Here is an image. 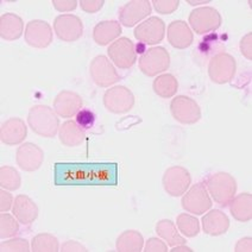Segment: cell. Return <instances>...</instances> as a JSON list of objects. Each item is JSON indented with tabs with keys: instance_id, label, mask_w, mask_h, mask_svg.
<instances>
[{
	"instance_id": "1",
	"label": "cell",
	"mask_w": 252,
	"mask_h": 252,
	"mask_svg": "<svg viewBox=\"0 0 252 252\" xmlns=\"http://www.w3.org/2000/svg\"><path fill=\"white\" fill-rule=\"evenodd\" d=\"M56 186H116L118 165L116 163H56Z\"/></svg>"
},
{
	"instance_id": "2",
	"label": "cell",
	"mask_w": 252,
	"mask_h": 252,
	"mask_svg": "<svg viewBox=\"0 0 252 252\" xmlns=\"http://www.w3.org/2000/svg\"><path fill=\"white\" fill-rule=\"evenodd\" d=\"M29 126L33 132L45 138H54L60 130V120L49 106L36 105L28 114Z\"/></svg>"
},
{
	"instance_id": "3",
	"label": "cell",
	"mask_w": 252,
	"mask_h": 252,
	"mask_svg": "<svg viewBox=\"0 0 252 252\" xmlns=\"http://www.w3.org/2000/svg\"><path fill=\"white\" fill-rule=\"evenodd\" d=\"M208 193L218 205L227 206L236 196L237 182L231 174L216 173L205 180Z\"/></svg>"
},
{
	"instance_id": "4",
	"label": "cell",
	"mask_w": 252,
	"mask_h": 252,
	"mask_svg": "<svg viewBox=\"0 0 252 252\" xmlns=\"http://www.w3.org/2000/svg\"><path fill=\"white\" fill-rule=\"evenodd\" d=\"M170 65V55L163 47L150 48L140 56L138 67L147 76H156L165 71Z\"/></svg>"
},
{
	"instance_id": "5",
	"label": "cell",
	"mask_w": 252,
	"mask_h": 252,
	"mask_svg": "<svg viewBox=\"0 0 252 252\" xmlns=\"http://www.w3.org/2000/svg\"><path fill=\"white\" fill-rule=\"evenodd\" d=\"M136 98L133 93L124 86H114L105 92L104 106L114 114H124L133 108Z\"/></svg>"
},
{
	"instance_id": "6",
	"label": "cell",
	"mask_w": 252,
	"mask_h": 252,
	"mask_svg": "<svg viewBox=\"0 0 252 252\" xmlns=\"http://www.w3.org/2000/svg\"><path fill=\"white\" fill-rule=\"evenodd\" d=\"M221 23V14L214 7H200L189 14V24L197 35H206L218 30Z\"/></svg>"
},
{
	"instance_id": "7",
	"label": "cell",
	"mask_w": 252,
	"mask_h": 252,
	"mask_svg": "<svg viewBox=\"0 0 252 252\" xmlns=\"http://www.w3.org/2000/svg\"><path fill=\"white\" fill-rule=\"evenodd\" d=\"M212 200L205 183L194 185L182 197V208L195 216H202L212 208Z\"/></svg>"
},
{
	"instance_id": "8",
	"label": "cell",
	"mask_w": 252,
	"mask_h": 252,
	"mask_svg": "<svg viewBox=\"0 0 252 252\" xmlns=\"http://www.w3.org/2000/svg\"><path fill=\"white\" fill-rule=\"evenodd\" d=\"M236 60L227 53L217 54L208 63V75L211 80L218 85L230 82L236 74Z\"/></svg>"
},
{
	"instance_id": "9",
	"label": "cell",
	"mask_w": 252,
	"mask_h": 252,
	"mask_svg": "<svg viewBox=\"0 0 252 252\" xmlns=\"http://www.w3.org/2000/svg\"><path fill=\"white\" fill-rule=\"evenodd\" d=\"M170 112L174 119L183 125H193L201 119V108L194 99L179 95L170 102Z\"/></svg>"
},
{
	"instance_id": "10",
	"label": "cell",
	"mask_w": 252,
	"mask_h": 252,
	"mask_svg": "<svg viewBox=\"0 0 252 252\" xmlns=\"http://www.w3.org/2000/svg\"><path fill=\"white\" fill-rule=\"evenodd\" d=\"M163 188L170 196L179 197L188 190L191 183V176L186 168L180 165L168 168L163 174Z\"/></svg>"
},
{
	"instance_id": "11",
	"label": "cell",
	"mask_w": 252,
	"mask_h": 252,
	"mask_svg": "<svg viewBox=\"0 0 252 252\" xmlns=\"http://www.w3.org/2000/svg\"><path fill=\"white\" fill-rule=\"evenodd\" d=\"M90 74L96 86L107 88L120 81V75L112 63L104 55L95 56L90 64Z\"/></svg>"
},
{
	"instance_id": "12",
	"label": "cell",
	"mask_w": 252,
	"mask_h": 252,
	"mask_svg": "<svg viewBox=\"0 0 252 252\" xmlns=\"http://www.w3.org/2000/svg\"><path fill=\"white\" fill-rule=\"evenodd\" d=\"M108 56L120 69H130L136 63L137 53L133 42L127 37L114 41L107 49Z\"/></svg>"
},
{
	"instance_id": "13",
	"label": "cell",
	"mask_w": 252,
	"mask_h": 252,
	"mask_svg": "<svg viewBox=\"0 0 252 252\" xmlns=\"http://www.w3.org/2000/svg\"><path fill=\"white\" fill-rule=\"evenodd\" d=\"M54 31L63 42H75L84 33V24L75 14H61L54 21Z\"/></svg>"
},
{
	"instance_id": "14",
	"label": "cell",
	"mask_w": 252,
	"mask_h": 252,
	"mask_svg": "<svg viewBox=\"0 0 252 252\" xmlns=\"http://www.w3.org/2000/svg\"><path fill=\"white\" fill-rule=\"evenodd\" d=\"M25 42L36 49H45L53 43V30L49 23L35 19L28 23L24 31Z\"/></svg>"
},
{
	"instance_id": "15",
	"label": "cell",
	"mask_w": 252,
	"mask_h": 252,
	"mask_svg": "<svg viewBox=\"0 0 252 252\" xmlns=\"http://www.w3.org/2000/svg\"><path fill=\"white\" fill-rule=\"evenodd\" d=\"M165 33V24L158 17H151L142 22L134 29L133 35L139 42L144 44L155 45L163 41Z\"/></svg>"
},
{
	"instance_id": "16",
	"label": "cell",
	"mask_w": 252,
	"mask_h": 252,
	"mask_svg": "<svg viewBox=\"0 0 252 252\" xmlns=\"http://www.w3.org/2000/svg\"><path fill=\"white\" fill-rule=\"evenodd\" d=\"M151 13V4L148 0H132L119 10V22L126 28H132Z\"/></svg>"
},
{
	"instance_id": "17",
	"label": "cell",
	"mask_w": 252,
	"mask_h": 252,
	"mask_svg": "<svg viewBox=\"0 0 252 252\" xmlns=\"http://www.w3.org/2000/svg\"><path fill=\"white\" fill-rule=\"evenodd\" d=\"M44 153L38 145L33 143H24L17 149L16 162L22 170L31 171L38 170L42 167Z\"/></svg>"
},
{
	"instance_id": "18",
	"label": "cell",
	"mask_w": 252,
	"mask_h": 252,
	"mask_svg": "<svg viewBox=\"0 0 252 252\" xmlns=\"http://www.w3.org/2000/svg\"><path fill=\"white\" fill-rule=\"evenodd\" d=\"M82 99L79 94L71 91H62L56 95L54 100V111L61 118H70L76 116L81 110Z\"/></svg>"
},
{
	"instance_id": "19",
	"label": "cell",
	"mask_w": 252,
	"mask_h": 252,
	"mask_svg": "<svg viewBox=\"0 0 252 252\" xmlns=\"http://www.w3.org/2000/svg\"><path fill=\"white\" fill-rule=\"evenodd\" d=\"M28 136V127L21 118H10L0 127V140L6 145H18Z\"/></svg>"
},
{
	"instance_id": "20",
	"label": "cell",
	"mask_w": 252,
	"mask_h": 252,
	"mask_svg": "<svg viewBox=\"0 0 252 252\" xmlns=\"http://www.w3.org/2000/svg\"><path fill=\"white\" fill-rule=\"evenodd\" d=\"M168 41L171 47L176 49H186L190 47L194 41L193 31L183 21L171 22L168 28Z\"/></svg>"
},
{
	"instance_id": "21",
	"label": "cell",
	"mask_w": 252,
	"mask_h": 252,
	"mask_svg": "<svg viewBox=\"0 0 252 252\" xmlns=\"http://www.w3.org/2000/svg\"><path fill=\"white\" fill-rule=\"evenodd\" d=\"M12 214L22 225H31L38 217V207L28 195H18L14 199Z\"/></svg>"
},
{
	"instance_id": "22",
	"label": "cell",
	"mask_w": 252,
	"mask_h": 252,
	"mask_svg": "<svg viewBox=\"0 0 252 252\" xmlns=\"http://www.w3.org/2000/svg\"><path fill=\"white\" fill-rule=\"evenodd\" d=\"M230 228V219L224 212L212 210L202 218V230L212 237L222 236Z\"/></svg>"
},
{
	"instance_id": "23",
	"label": "cell",
	"mask_w": 252,
	"mask_h": 252,
	"mask_svg": "<svg viewBox=\"0 0 252 252\" xmlns=\"http://www.w3.org/2000/svg\"><path fill=\"white\" fill-rule=\"evenodd\" d=\"M24 31V22L14 13H5L0 17V37L4 41H17Z\"/></svg>"
},
{
	"instance_id": "24",
	"label": "cell",
	"mask_w": 252,
	"mask_h": 252,
	"mask_svg": "<svg viewBox=\"0 0 252 252\" xmlns=\"http://www.w3.org/2000/svg\"><path fill=\"white\" fill-rule=\"evenodd\" d=\"M122 35V27L117 21L100 22L94 27L93 38L98 45H107Z\"/></svg>"
},
{
	"instance_id": "25",
	"label": "cell",
	"mask_w": 252,
	"mask_h": 252,
	"mask_svg": "<svg viewBox=\"0 0 252 252\" xmlns=\"http://www.w3.org/2000/svg\"><path fill=\"white\" fill-rule=\"evenodd\" d=\"M60 142L63 145L69 148L79 147L85 142V132L76 122L73 120H67L60 126L59 130Z\"/></svg>"
},
{
	"instance_id": "26",
	"label": "cell",
	"mask_w": 252,
	"mask_h": 252,
	"mask_svg": "<svg viewBox=\"0 0 252 252\" xmlns=\"http://www.w3.org/2000/svg\"><path fill=\"white\" fill-rule=\"evenodd\" d=\"M230 211L237 221H250L252 219V194L242 193L234 196L230 202Z\"/></svg>"
},
{
	"instance_id": "27",
	"label": "cell",
	"mask_w": 252,
	"mask_h": 252,
	"mask_svg": "<svg viewBox=\"0 0 252 252\" xmlns=\"http://www.w3.org/2000/svg\"><path fill=\"white\" fill-rule=\"evenodd\" d=\"M144 246V238L138 231H124L116 240V249L119 252H140Z\"/></svg>"
},
{
	"instance_id": "28",
	"label": "cell",
	"mask_w": 252,
	"mask_h": 252,
	"mask_svg": "<svg viewBox=\"0 0 252 252\" xmlns=\"http://www.w3.org/2000/svg\"><path fill=\"white\" fill-rule=\"evenodd\" d=\"M156 233L158 234L163 240H165L167 244L169 246H171V248L177 245H185L186 242H187V240L179 233L175 224L169 219L159 220V221L157 222Z\"/></svg>"
},
{
	"instance_id": "29",
	"label": "cell",
	"mask_w": 252,
	"mask_h": 252,
	"mask_svg": "<svg viewBox=\"0 0 252 252\" xmlns=\"http://www.w3.org/2000/svg\"><path fill=\"white\" fill-rule=\"evenodd\" d=\"M154 92L163 99L173 98L179 91V82L176 77L171 74H163L157 76L153 84Z\"/></svg>"
},
{
	"instance_id": "30",
	"label": "cell",
	"mask_w": 252,
	"mask_h": 252,
	"mask_svg": "<svg viewBox=\"0 0 252 252\" xmlns=\"http://www.w3.org/2000/svg\"><path fill=\"white\" fill-rule=\"evenodd\" d=\"M31 251L33 252H57L60 244L56 237L49 233H41L33 237L31 242Z\"/></svg>"
},
{
	"instance_id": "31",
	"label": "cell",
	"mask_w": 252,
	"mask_h": 252,
	"mask_svg": "<svg viewBox=\"0 0 252 252\" xmlns=\"http://www.w3.org/2000/svg\"><path fill=\"white\" fill-rule=\"evenodd\" d=\"M22 185V177L18 171L10 165L0 168V187L1 189L14 191Z\"/></svg>"
},
{
	"instance_id": "32",
	"label": "cell",
	"mask_w": 252,
	"mask_h": 252,
	"mask_svg": "<svg viewBox=\"0 0 252 252\" xmlns=\"http://www.w3.org/2000/svg\"><path fill=\"white\" fill-rule=\"evenodd\" d=\"M176 225L179 231L188 238H193V237L197 236L200 232V221L190 214H180L176 219Z\"/></svg>"
},
{
	"instance_id": "33",
	"label": "cell",
	"mask_w": 252,
	"mask_h": 252,
	"mask_svg": "<svg viewBox=\"0 0 252 252\" xmlns=\"http://www.w3.org/2000/svg\"><path fill=\"white\" fill-rule=\"evenodd\" d=\"M16 217L8 213H1L0 216V238H13L19 232V224Z\"/></svg>"
},
{
	"instance_id": "34",
	"label": "cell",
	"mask_w": 252,
	"mask_h": 252,
	"mask_svg": "<svg viewBox=\"0 0 252 252\" xmlns=\"http://www.w3.org/2000/svg\"><path fill=\"white\" fill-rule=\"evenodd\" d=\"M1 252H29L31 251V246L24 238H14L1 243L0 245Z\"/></svg>"
},
{
	"instance_id": "35",
	"label": "cell",
	"mask_w": 252,
	"mask_h": 252,
	"mask_svg": "<svg viewBox=\"0 0 252 252\" xmlns=\"http://www.w3.org/2000/svg\"><path fill=\"white\" fill-rule=\"evenodd\" d=\"M76 124L82 128V130H91L95 123V114L92 112L91 110L84 108L80 110L75 116Z\"/></svg>"
},
{
	"instance_id": "36",
	"label": "cell",
	"mask_w": 252,
	"mask_h": 252,
	"mask_svg": "<svg viewBox=\"0 0 252 252\" xmlns=\"http://www.w3.org/2000/svg\"><path fill=\"white\" fill-rule=\"evenodd\" d=\"M154 7L156 12L161 14H170L179 7V0H154Z\"/></svg>"
},
{
	"instance_id": "37",
	"label": "cell",
	"mask_w": 252,
	"mask_h": 252,
	"mask_svg": "<svg viewBox=\"0 0 252 252\" xmlns=\"http://www.w3.org/2000/svg\"><path fill=\"white\" fill-rule=\"evenodd\" d=\"M145 252H167L168 246L164 242L158 238H149L145 244Z\"/></svg>"
},
{
	"instance_id": "38",
	"label": "cell",
	"mask_w": 252,
	"mask_h": 252,
	"mask_svg": "<svg viewBox=\"0 0 252 252\" xmlns=\"http://www.w3.org/2000/svg\"><path fill=\"white\" fill-rule=\"evenodd\" d=\"M105 0H81L80 6L87 13H95L104 6Z\"/></svg>"
},
{
	"instance_id": "39",
	"label": "cell",
	"mask_w": 252,
	"mask_h": 252,
	"mask_svg": "<svg viewBox=\"0 0 252 252\" xmlns=\"http://www.w3.org/2000/svg\"><path fill=\"white\" fill-rule=\"evenodd\" d=\"M240 50L249 61H252V32H249L240 41Z\"/></svg>"
},
{
	"instance_id": "40",
	"label": "cell",
	"mask_w": 252,
	"mask_h": 252,
	"mask_svg": "<svg viewBox=\"0 0 252 252\" xmlns=\"http://www.w3.org/2000/svg\"><path fill=\"white\" fill-rule=\"evenodd\" d=\"M76 0H53L54 7L60 12H69L74 11L77 6Z\"/></svg>"
},
{
	"instance_id": "41",
	"label": "cell",
	"mask_w": 252,
	"mask_h": 252,
	"mask_svg": "<svg viewBox=\"0 0 252 252\" xmlns=\"http://www.w3.org/2000/svg\"><path fill=\"white\" fill-rule=\"evenodd\" d=\"M13 202V196L11 195V193H8L6 189H1L0 190V212L5 213L12 207Z\"/></svg>"
},
{
	"instance_id": "42",
	"label": "cell",
	"mask_w": 252,
	"mask_h": 252,
	"mask_svg": "<svg viewBox=\"0 0 252 252\" xmlns=\"http://www.w3.org/2000/svg\"><path fill=\"white\" fill-rule=\"evenodd\" d=\"M60 251H62V252H86L88 250L85 248L84 245L75 242V240H67V242L63 243L61 246V250Z\"/></svg>"
},
{
	"instance_id": "43",
	"label": "cell",
	"mask_w": 252,
	"mask_h": 252,
	"mask_svg": "<svg viewBox=\"0 0 252 252\" xmlns=\"http://www.w3.org/2000/svg\"><path fill=\"white\" fill-rule=\"evenodd\" d=\"M236 252H251L252 251V238L251 237H245L238 240L234 248Z\"/></svg>"
},
{
	"instance_id": "44",
	"label": "cell",
	"mask_w": 252,
	"mask_h": 252,
	"mask_svg": "<svg viewBox=\"0 0 252 252\" xmlns=\"http://www.w3.org/2000/svg\"><path fill=\"white\" fill-rule=\"evenodd\" d=\"M193 250H191L190 248H188V246L186 245H177V246H174L173 250H171V252H191Z\"/></svg>"
},
{
	"instance_id": "45",
	"label": "cell",
	"mask_w": 252,
	"mask_h": 252,
	"mask_svg": "<svg viewBox=\"0 0 252 252\" xmlns=\"http://www.w3.org/2000/svg\"><path fill=\"white\" fill-rule=\"evenodd\" d=\"M188 4L189 5H193V6H195V5H200V4H206V2H210V0H207V1H201V0H199V1H193V0H188Z\"/></svg>"
}]
</instances>
